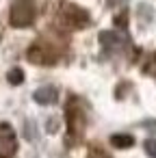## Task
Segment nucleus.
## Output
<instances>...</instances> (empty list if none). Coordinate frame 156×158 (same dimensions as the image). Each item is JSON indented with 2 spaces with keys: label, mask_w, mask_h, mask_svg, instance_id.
<instances>
[{
  "label": "nucleus",
  "mask_w": 156,
  "mask_h": 158,
  "mask_svg": "<svg viewBox=\"0 0 156 158\" xmlns=\"http://www.w3.org/2000/svg\"><path fill=\"white\" fill-rule=\"evenodd\" d=\"M33 22V7L28 0H15L11 9V24L13 26H26Z\"/></svg>",
  "instance_id": "f257e3e1"
},
{
  "label": "nucleus",
  "mask_w": 156,
  "mask_h": 158,
  "mask_svg": "<svg viewBox=\"0 0 156 158\" xmlns=\"http://www.w3.org/2000/svg\"><path fill=\"white\" fill-rule=\"evenodd\" d=\"M33 98H35L37 104H54V102H57V91H54L52 87H41V89L35 91Z\"/></svg>",
  "instance_id": "f03ea898"
},
{
  "label": "nucleus",
  "mask_w": 156,
  "mask_h": 158,
  "mask_svg": "<svg viewBox=\"0 0 156 158\" xmlns=\"http://www.w3.org/2000/svg\"><path fill=\"white\" fill-rule=\"evenodd\" d=\"M111 143H113L115 147H119V149H126V147H132V145H134V139H132L130 134H115V136L111 139Z\"/></svg>",
  "instance_id": "7ed1b4c3"
},
{
  "label": "nucleus",
  "mask_w": 156,
  "mask_h": 158,
  "mask_svg": "<svg viewBox=\"0 0 156 158\" xmlns=\"http://www.w3.org/2000/svg\"><path fill=\"white\" fill-rule=\"evenodd\" d=\"M100 41H102L104 46H119V44H121V37L115 35V33H102V35H100Z\"/></svg>",
  "instance_id": "20e7f679"
},
{
  "label": "nucleus",
  "mask_w": 156,
  "mask_h": 158,
  "mask_svg": "<svg viewBox=\"0 0 156 158\" xmlns=\"http://www.w3.org/2000/svg\"><path fill=\"white\" fill-rule=\"evenodd\" d=\"M7 78H9V82H11V85H22L24 74H22V69H20V67H13V69L9 72V76H7Z\"/></svg>",
  "instance_id": "39448f33"
},
{
  "label": "nucleus",
  "mask_w": 156,
  "mask_h": 158,
  "mask_svg": "<svg viewBox=\"0 0 156 158\" xmlns=\"http://www.w3.org/2000/svg\"><path fill=\"white\" fill-rule=\"evenodd\" d=\"M145 152H147V156L156 158V139H147L145 141Z\"/></svg>",
  "instance_id": "423d86ee"
}]
</instances>
